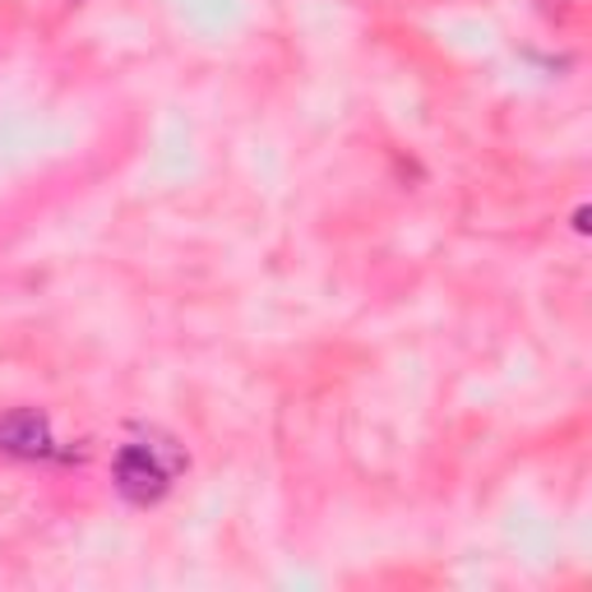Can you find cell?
Wrapping results in <instances>:
<instances>
[{
  "label": "cell",
  "instance_id": "7a4b0ae2",
  "mask_svg": "<svg viewBox=\"0 0 592 592\" xmlns=\"http://www.w3.org/2000/svg\"><path fill=\"white\" fill-rule=\"evenodd\" d=\"M0 453L6 459H52L56 453V440H52V421L47 413H37V407H19V413L0 417Z\"/></svg>",
  "mask_w": 592,
  "mask_h": 592
},
{
  "label": "cell",
  "instance_id": "6da1fadb",
  "mask_svg": "<svg viewBox=\"0 0 592 592\" xmlns=\"http://www.w3.org/2000/svg\"><path fill=\"white\" fill-rule=\"evenodd\" d=\"M186 468V453H167L163 445H125L111 463V482L130 505H157L172 491V476Z\"/></svg>",
  "mask_w": 592,
  "mask_h": 592
}]
</instances>
